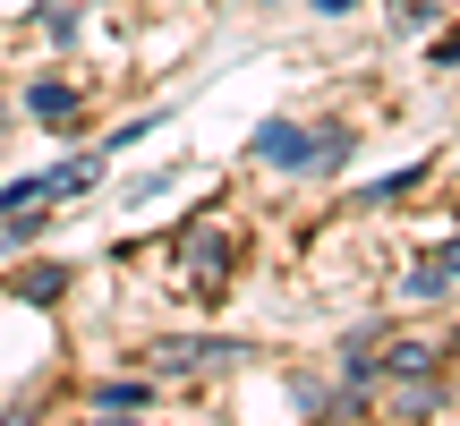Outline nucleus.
Returning a JSON list of instances; mask_svg holds the SVG:
<instances>
[{
	"label": "nucleus",
	"mask_w": 460,
	"mask_h": 426,
	"mask_svg": "<svg viewBox=\"0 0 460 426\" xmlns=\"http://www.w3.org/2000/svg\"><path fill=\"white\" fill-rule=\"evenodd\" d=\"M239 342H163V376H188V367H230Z\"/></svg>",
	"instance_id": "4"
},
{
	"label": "nucleus",
	"mask_w": 460,
	"mask_h": 426,
	"mask_svg": "<svg viewBox=\"0 0 460 426\" xmlns=\"http://www.w3.org/2000/svg\"><path fill=\"white\" fill-rule=\"evenodd\" d=\"M222 273H230V239L197 230V239H188V281H197V290H222Z\"/></svg>",
	"instance_id": "3"
},
{
	"label": "nucleus",
	"mask_w": 460,
	"mask_h": 426,
	"mask_svg": "<svg viewBox=\"0 0 460 426\" xmlns=\"http://www.w3.org/2000/svg\"><path fill=\"white\" fill-rule=\"evenodd\" d=\"M349 163V129H315V163L307 171H341Z\"/></svg>",
	"instance_id": "7"
},
{
	"label": "nucleus",
	"mask_w": 460,
	"mask_h": 426,
	"mask_svg": "<svg viewBox=\"0 0 460 426\" xmlns=\"http://www.w3.org/2000/svg\"><path fill=\"white\" fill-rule=\"evenodd\" d=\"M43 34H51V43H68V34H77V9H68V0H43Z\"/></svg>",
	"instance_id": "11"
},
{
	"label": "nucleus",
	"mask_w": 460,
	"mask_h": 426,
	"mask_svg": "<svg viewBox=\"0 0 460 426\" xmlns=\"http://www.w3.org/2000/svg\"><path fill=\"white\" fill-rule=\"evenodd\" d=\"M435 367V342H393V376H427Z\"/></svg>",
	"instance_id": "9"
},
{
	"label": "nucleus",
	"mask_w": 460,
	"mask_h": 426,
	"mask_svg": "<svg viewBox=\"0 0 460 426\" xmlns=\"http://www.w3.org/2000/svg\"><path fill=\"white\" fill-rule=\"evenodd\" d=\"M418 180H427V171H393V180H376V188H367V205H393V197H410Z\"/></svg>",
	"instance_id": "10"
},
{
	"label": "nucleus",
	"mask_w": 460,
	"mask_h": 426,
	"mask_svg": "<svg viewBox=\"0 0 460 426\" xmlns=\"http://www.w3.org/2000/svg\"><path fill=\"white\" fill-rule=\"evenodd\" d=\"M9 290H17V298H26V307H51V298H60V290H68V264H26V273H17V281H9Z\"/></svg>",
	"instance_id": "5"
},
{
	"label": "nucleus",
	"mask_w": 460,
	"mask_h": 426,
	"mask_svg": "<svg viewBox=\"0 0 460 426\" xmlns=\"http://www.w3.org/2000/svg\"><path fill=\"white\" fill-rule=\"evenodd\" d=\"M393 26H401V34H427V26H435V9H427V0H401Z\"/></svg>",
	"instance_id": "12"
},
{
	"label": "nucleus",
	"mask_w": 460,
	"mask_h": 426,
	"mask_svg": "<svg viewBox=\"0 0 460 426\" xmlns=\"http://www.w3.org/2000/svg\"><path fill=\"white\" fill-rule=\"evenodd\" d=\"M146 384H94V410H146Z\"/></svg>",
	"instance_id": "8"
},
{
	"label": "nucleus",
	"mask_w": 460,
	"mask_h": 426,
	"mask_svg": "<svg viewBox=\"0 0 460 426\" xmlns=\"http://www.w3.org/2000/svg\"><path fill=\"white\" fill-rule=\"evenodd\" d=\"M315 9H324V17H341V9H358V0H315Z\"/></svg>",
	"instance_id": "13"
},
{
	"label": "nucleus",
	"mask_w": 460,
	"mask_h": 426,
	"mask_svg": "<svg viewBox=\"0 0 460 426\" xmlns=\"http://www.w3.org/2000/svg\"><path fill=\"white\" fill-rule=\"evenodd\" d=\"M256 163L307 171V163H315V129H298V120H256Z\"/></svg>",
	"instance_id": "1"
},
{
	"label": "nucleus",
	"mask_w": 460,
	"mask_h": 426,
	"mask_svg": "<svg viewBox=\"0 0 460 426\" xmlns=\"http://www.w3.org/2000/svg\"><path fill=\"white\" fill-rule=\"evenodd\" d=\"M460 281V239H444V247H427V256L410 264V298H444Z\"/></svg>",
	"instance_id": "2"
},
{
	"label": "nucleus",
	"mask_w": 460,
	"mask_h": 426,
	"mask_svg": "<svg viewBox=\"0 0 460 426\" xmlns=\"http://www.w3.org/2000/svg\"><path fill=\"white\" fill-rule=\"evenodd\" d=\"M26 111H34V120H77V85H60V77L26 85Z\"/></svg>",
	"instance_id": "6"
}]
</instances>
